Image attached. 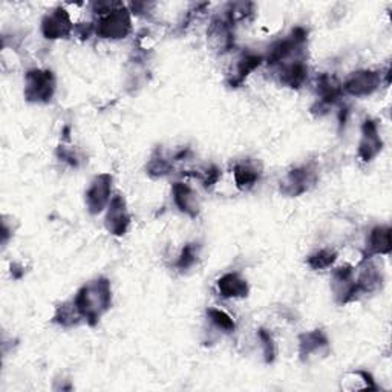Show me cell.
Segmentation results:
<instances>
[{"label":"cell","mask_w":392,"mask_h":392,"mask_svg":"<svg viewBox=\"0 0 392 392\" xmlns=\"http://www.w3.org/2000/svg\"><path fill=\"white\" fill-rule=\"evenodd\" d=\"M54 92V77L49 71L34 70L26 74L25 95L31 101H48Z\"/></svg>","instance_id":"7a4b0ae2"},{"label":"cell","mask_w":392,"mask_h":392,"mask_svg":"<svg viewBox=\"0 0 392 392\" xmlns=\"http://www.w3.org/2000/svg\"><path fill=\"white\" fill-rule=\"evenodd\" d=\"M173 196H175L177 206L183 210L184 213L196 215L199 212V199L198 195L192 187L184 183H177L173 187Z\"/></svg>","instance_id":"ba28073f"},{"label":"cell","mask_w":392,"mask_h":392,"mask_svg":"<svg viewBox=\"0 0 392 392\" xmlns=\"http://www.w3.org/2000/svg\"><path fill=\"white\" fill-rule=\"evenodd\" d=\"M131 31V20L123 10L111 8L104 13V17L98 22L97 34L106 39H122Z\"/></svg>","instance_id":"3957f363"},{"label":"cell","mask_w":392,"mask_h":392,"mask_svg":"<svg viewBox=\"0 0 392 392\" xmlns=\"http://www.w3.org/2000/svg\"><path fill=\"white\" fill-rule=\"evenodd\" d=\"M233 177H235L236 186L239 188H243V190H245V188H250L256 183V179H258V172L252 169L250 165L240 164L235 168Z\"/></svg>","instance_id":"4fadbf2b"},{"label":"cell","mask_w":392,"mask_h":392,"mask_svg":"<svg viewBox=\"0 0 392 392\" xmlns=\"http://www.w3.org/2000/svg\"><path fill=\"white\" fill-rule=\"evenodd\" d=\"M379 85V77L373 72H357L346 83V90L352 95L371 94Z\"/></svg>","instance_id":"30bf717a"},{"label":"cell","mask_w":392,"mask_h":392,"mask_svg":"<svg viewBox=\"0 0 392 392\" xmlns=\"http://www.w3.org/2000/svg\"><path fill=\"white\" fill-rule=\"evenodd\" d=\"M379 147H380V141H379V138H377L375 127L371 123H368L365 126L364 141H361V145H360V154H364L366 160H369V158L377 154Z\"/></svg>","instance_id":"7c38bea8"},{"label":"cell","mask_w":392,"mask_h":392,"mask_svg":"<svg viewBox=\"0 0 392 392\" xmlns=\"http://www.w3.org/2000/svg\"><path fill=\"white\" fill-rule=\"evenodd\" d=\"M328 351V341L319 331L305 334L300 338V356L310 361L311 359L323 357V354Z\"/></svg>","instance_id":"52a82bcc"},{"label":"cell","mask_w":392,"mask_h":392,"mask_svg":"<svg viewBox=\"0 0 392 392\" xmlns=\"http://www.w3.org/2000/svg\"><path fill=\"white\" fill-rule=\"evenodd\" d=\"M129 213H127V209L124 206V201L115 196L114 199H111L109 207H108V216H106V225L109 231L114 233V235H123L127 230V225H129Z\"/></svg>","instance_id":"5b68a950"},{"label":"cell","mask_w":392,"mask_h":392,"mask_svg":"<svg viewBox=\"0 0 392 392\" xmlns=\"http://www.w3.org/2000/svg\"><path fill=\"white\" fill-rule=\"evenodd\" d=\"M111 177L103 173L97 177L86 192V204L92 213H98L111 202Z\"/></svg>","instance_id":"277c9868"},{"label":"cell","mask_w":392,"mask_h":392,"mask_svg":"<svg viewBox=\"0 0 392 392\" xmlns=\"http://www.w3.org/2000/svg\"><path fill=\"white\" fill-rule=\"evenodd\" d=\"M336 254L331 250H320L310 258V266L313 268H327L334 262Z\"/></svg>","instance_id":"2e32d148"},{"label":"cell","mask_w":392,"mask_h":392,"mask_svg":"<svg viewBox=\"0 0 392 392\" xmlns=\"http://www.w3.org/2000/svg\"><path fill=\"white\" fill-rule=\"evenodd\" d=\"M391 245V236H389V229H375L371 233V238H369V248L374 253H386L389 252Z\"/></svg>","instance_id":"5bb4252c"},{"label":"cell","mask_w":392,"mask_h":392,"mask_svg":"<svg viewBox=\"0 0 392 392\" xmlns=\"http://www.w3.org/2000/svg\"><path fill=\"white\" fill-rule=\"evenodd\" d=\"M218 286H220V293L222 296L230 299L244 297L247 296L248 291L247 281L244 277H240L238 273H229L222 276L220 279V282H218Z\"/></svg>","instance_id":"9c48e42d"},{"label":"cell","mask_w":392,"mask_h":392,"mask_svg":"<svg viewBox=\"0 0 392 392\" xmlns=\"http://www.w3.org/2000/svg\"><path fill=\"white\" fill-rule=\"evenodd\" d=\"M207 314L210 322H212L218 329L224 331V333H231V331L235 329V322H233L230 316L227 313H224L222 310H218V308H209Z\"/></svg>","instance_id":"9a60e30c"},{"label":"cell","mask_w":392,"mask_h":392,"mask_svg":"<svg viewBox=\"0 0 392 392\" xmlns=\"http://www.w3.org/2000/svg\"><path fill=\"white\" fill-rule=\"evenodd\" d=\"M196 258H198V252H196V247L195 245H187L183 253H181L179 259H178V267L179 268H188L192 267Z\"/></svg>","instance_id":"e0dca14e"},{"label":"cell","mask_w":392,"mask_h":392,"mask_svg":"<svg viewBox=\"0 0 392 392\" xmlns=\"http://www.w3.org/2000/svg\"><path fill=\"white\" fill-rule=\"evenodd\" d=\"M43 34L48 37V39H60V37H65L71 29V20L67 17V13L63 10H57L47 19L43 20Z\"/></svg>","instance_id":"8992f818"},{"label":"cell","mask_w":392,"mask_h":392,"mask_svg":"<svg viewBox=\"0 0 392 392\" xmlns=\"http://www.w3.org/2000/svg\"><path fill=\"white\" fill-rule=\"evenodd\" d=\"M341 386L345 391H359V389H371L374 388L373 380L369 379V375L364 373H351L342 377Z\"/></svg>","instance_id":"8fae6325"},{"label":"cell","mask_w":392,"mask_h":392,"mask_svg":"<svg viewBox=\"0 0 392 392\" xmlns=\"http://www.w3.org/2000/svg\"><path fill=\"white\" fill-rule=\"evenodd\" d=\"M111 299V284L106 279H97V281H92L83 286L79 291L77 297L74 299V305L80 313L81 319L97 322L101 318L103 313L108 311Z\"/></svg>","instance_id":"6da1fadb"}]
</instances>
